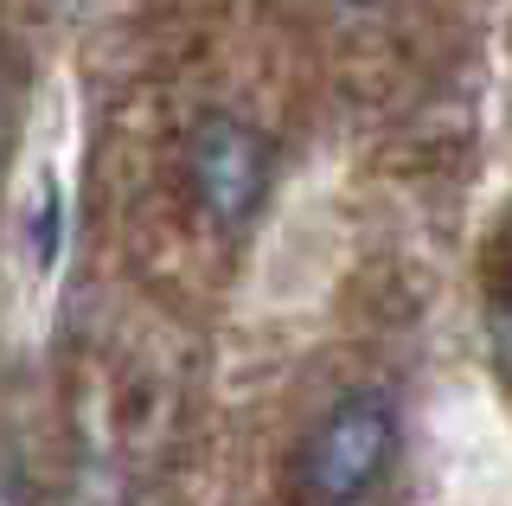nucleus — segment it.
Wrapping results in <instances>:
<instances>
[{
  "instance_id": "1",
  "label": "nucleus",
  "mask_w": 512,
  "mask_h": 506,
  "mask_svg": "<svg viewBox=\"0 0 512 506\" xmlns=\"http://www.w3.org/2000/svg\"><path fill=\"white\" fill-rule=\"evenodd\" d=\"M71 212H77V84L58 71L39 90L20 167H13V199H7V282L20 289L26 314L52 302L64 276Z\"/></svg>"
},
{
  "instance_id": "4",
  "label": "nucleus",
  "mask_w": 512,
  "mask_h": 506,
  "mask_svg": "<svg viewBox=\"0 0 512 506\" xmlns=\"http://www.w3.org/2000/svg\"><path fill=\"white\" fill-rule=\"evenodd\" d=\"M0 506H26V481H20V468H0Z\"/></svg>"
},
{
  "instance_id": "5",
  "label": "nucleus",
  "mask_w": 512,
  "mask_h": 506,
  "mask_svg": "<svg viewBox=\"0 0 512 506\" xmlns=\"http://www.w3.org/2000/svg\"><path fill=\"white\" fill-rule=\"evenodd\" d=\"M333 7H346V13H372V7H384V0H333Z\"/></svg>"
},
{
  "instance_id": "3",
  "label": "nucleus",
  "mask_w": 512,
  "mask_h": 506,
  "mask_svg": "<svg viewBox=\"0 0 512 506\" xmlns=\"http://www.w3.org/2000/svg\"><path fill=\"white\" fill-rule=\"evenodd\" d=\"M269 173H276V148L250 116L218 109L186 141V193L199 205V218L218 231H244L263 218Z\"/></svg>"
},
{
  "instance_id": "2",
  "label": "nucleus",
  "mask_w": 512,
  "mask_h": 506,
  "mask_svg": "<svg viewBox=\"0 0 512 506\" xmlns=\"http://www.w3.org/2000/svg\"><path fill=\"white\" fill-rule=\"evenodd\" d=\"M397 455H404L397 398L384 385H352L308 423V436L295 449L301 500L308 506H365L391 481Z\"/></svg>"
}]
</instances>
